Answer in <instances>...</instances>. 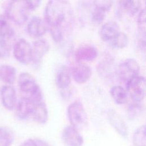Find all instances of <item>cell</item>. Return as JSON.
Masks as SVG:
<instances>
[{"mask_svg": "<svg viewBox=\"0 0 146 146\" xmlns=\"http://www.w3.org/2000/svg\"><path fill=\"white\" fill-rule=\"evenodd\" d=\"M71 7L66 1H50L45 6L44 17L49 28L63 30L64 24L70 18Z\"/></svg>", "mask_w": 146, "mask_h": 146, "instance_id": "obj_1", "label": "cell"}, {"mask_svg": "<svg viewBox=\"0 0 146 146\" xmlns=\"http://www.w3.org/2000/svg\"><path fill=\"white\" fill-rule=\"evenodd\" d=\"M4 9L7 18L18 25H23L27 21L31 12L26 1H9L6 2Z\"/></svg>", "mask_w": 146, "mask_h": 146, "instance_id": "obj_2", "label": "cell"}, {"mask_svg": "<svg viewBox=\"0 0 146 146\" xmlns=\"http://www.w3.org/2000/svg\"><path fill=\"white\" fill-rule=\"evenodd\" d=\"M18 86L20 90L29 95L34 102L43 100V94L40 88L37 84L35 78L29 72H22L18 77Z\"/></svg>", "mask_w": 146, "mask_h": 146, "instance_id": "obj_3", "label": "cell"}, {"mask_svg": "<svg viewBox=\"0 0 146 146\" xmlns=\"http://www.w3.org/2000/svg\"><path fill=\"white\" fill-rule=\"evenodd\" d=\"M67 116L70 125L78 131L83 129L88 124L87 112L83 105L79 101H75L68 106Z\"/></svg>", "mask_w": 146, "mask_h": 146, "instance_id": "obj_4", "label": "cell"}, {"mask_svg": "<svg viewBox=\"0 0 146 146\" xmlns=\"http://www.w3.org/2000/svg\"><path fill=\"white\" fill-rule=\"evenodd\" d=\"M125 90L134 103H141L145 96V79L136 76L126 82Z\"/></svg>", "mask_w": 146, "mask_h": 146, "instance_id": "obj_5", "label": "cell"}, {"mask_svg": "<svg viewBox=\"0 0 146 146\" xmlns=\"http://www.w3.org/2000/svg\"><path fill=\"white\" fill-rule=\"evenodd\" d=\"M5 15H0V48L10 51L15 37V31Z\"/></svg>", "mask_w": 146, "mask_h": 146, "instance_id": "obj_6", "label": "cell"}, {"mask_svg": "<svg viewBox=\"0 0 146 146\" xmlns=\"http://www.w3.org/2000/svg\"><path fill=\"white\" fill-rule=\"evenodd\" d=\"M140 66L133 58H128L122 61L118 66L117 74L119 79L127 82L131 78L139 75Z\"/></svg>", "mask_w": 146, "mask_h": 146, "instance_id": "obj_7", "label": "cell"}, {"mask_svg": "<svg viewBox=\"0 0 146 146\" xmlns=\"http://www.w3.org/2000/svg\"><path fill=\"white\" fill-rule=\"evenodd\" d=\"M13 55L20 63L26 64L33 60L32 46L25 39H20L13 45Z\"/></svg>", "mask_w": 146, "mask_h": 146, "instance_id": "obj_8", "label": "cell"}, {"mask_svg": "<svg viewBox=\"0 0 146 146\" xmlns=\"http://www.w3.org/2000/svg\"><path fill=\"white\" fill-rule=\"evenodd\" d=\"M61 139L66 146H83L84 139L79 131L72 127H65L61 133Z\"/></svg>", "mask_w": 146, "mask_h": 146, "instance_id": "obj_9", "label": "cell"}, {"mask_svg": "<svg viewBox=\"0 0 146 146\" xmlns=\"http://www.w3.org/2000/svg\"><path fill=\"white\" fill-rule=\"evenodd\" d=\"M110 124L116 132L122 137L126 139L128 136V129L126 123L121 116L113 110H111L107 114Z\"/></svg>", "mask_w": 146, "mask_h": 146, "instance_id": "obj_10", "label": "cell"}, {"mask_svg": "<svg viewBox=\"0 0 146 146\" xmlns=\"http://www.w3.org/2000/svg\"><path fill=\"white\" fill-rule=\"evenodd\" d=\"M70 72L74 80L79 84L87 82L92 75L91 67L83 63H79L74 66L70 70Z\"/></svg>", "mask_w": 146, "mask_h": 146, "instance_id": "obj_11", "label": "cell"}, {"mask_svg": "<svg viewBox=\"0 0 146 146\" xmlns=\"http://www.w3.org/2000/svg\"><path fill=\"white\" fill-rule=\"evenodd\" d=\"M98 55L97 48L94 46L89 44H82L78 47L74 54L75 59L79 62L93 60Z\"/></svg>", "mask_w": 146, "mask_h": 146, "instance_id": "obj_12", "label": "cell"}, {"mask_svg": "<svg viewBox=\"0 0 146 146\" xmlns=\"http://www.w3.org/2000/svg\"><path fill=\"white\" fill-rule=\"evenodd\" d=\"M47 30L45 21L39 17H33L27 25L28 34L33 38H38L46 34Z\"/></svg>", "mask_w": 146, "mask_h": 146, "instance_id": "obj_13", "label": "cell"}, {"mask_svg": "<svg viewBox=\"0 0 146 146\" xmlns=\"http://www.w3.org/2000/svg\"><path fill=\"white\" fill-rule=\"evenodd\" d=\"M0 95L4 107L9 110H13L17 102L15 88L10 85H4L1 88Z\"/></svg>", "mask_w": 146, "mask_h": 146, "instance_id": "obj_14", "label": "cell"}, {"mask_svg": "<svg viewBox=\"0 0 146 146\" xmlns=\"http://www.w3.org/2000/svg\"><path fill=\"white\" fill-rule=\"evenodd\" d=\"M35 102L27 96L22 97L16 107V114L20 119L25 120L31 117Z\"/></svg>", "mask_w": 146, "mask_h": 146, "instance_id": "obj_15", "label": "cell"}, {"mask_svg": "<svg viewBox=\"0 0 146 146\" xmlns=\"http://www.w3.org/2000/svg\"><path fill=\"white\" fill-rule=\"evenodd\" d=\"M50 48L49 43L45 39H38L32 46L33 60L35 64H38Z\"/></svg>", "mask_w": 146, "mask_h": 146, "instance_id": "obj_16", "label": "cell"}, {"mask_svg": "<svg viewBox=\"0 0 146 146\" xmlns=\"http://www.w3.org/2000/svg\"><path fill=\"white\" fill-rule=\"evenodd\" d=\"M119 29V25L116 22L107 21L100 29V37L104 42H110L120 31Z\"/></svg>", "mask_w": 146, "mask_h": 146, "instance_id": "obj_17", "label": "cell"}, {"mask_svg": "<svg viewBox=\"0 0 146 146\" xmlns=\"http://www.w3.org/2000/svg\"><path fill=\"white\" fill-rule=\"evenodd\" d=\"M31 117L39 124H43L47 123L48 119V112L46 104L43 101L35 102Z\"/></svg>", "mask_w": 146, "mask_h": 146, "instance_id": "obj_18", "label": "cell"}, {"mask_svg": "<svg viewBox=\"0 0 146 146\" xmlns=\"http://www.w3.org/2000/svg\"><path fill=\"white\" fill-rule=\"evenodd\" d=\"M71 82V75L70 70L63 66L58 70L56 76V83L58 87L61 89H66L70 85Z\"/></svg>", "mask_w": 146, "mask_h": 146, "instance_id": "obj_19", "label": "cell"}, {"mask_svg": "<svg viewBox=\"0 0 146 146\" xmlns=\"http://www.w3.org/2000/svg\"><path fill=\"white\" fill-rule=\"evenodd\" d=\"M16 76L17 70L14 66L9 64L0 66V79L7 85L14 83Z\"/></svg>", "mask_w": 146, "mask_h": 146, "instance_id": "obj_20", "label": "cell"}, {"mask_svg": "<svg viewBox=\"0 0 146 146\" xmlns=\"http://www.w3.org/2000/svg\"><path fill=\"white\" fill-rule=\"evenodd\" d=\"M110 94L113 100L118 104L125 103L128 99L127 92L122 86L116 85L110 90Z\"/></svg>", "mask_w": 146, "mask_h": 146, "instance_id": "obj_21", "label": "cell"}, {"mask_svg": "<svg viewBox=\"0 0 146 146\" xmlns=\"http://www.w3.org/2000/svg\"><path fill=\"white\" fill-rule=\"evenodd\" d=\"M14 133L7 127H0V146H11L14 141Z\"/></svg>", "mask_w": 146, "mask_h": 146, "instance_id": "obj_22", "label": "cell"}, {"mask_svg": "<svg viewBox=\"0 0 146 146\" xmlns=\"http://www.w3.org/2000/svg\"><path fill=\"white\" fill-rule=\"evenodd\" d=\"M119 3L121 7L131 16L136 14L141 6V2L140 1H121Z\"/></svg>", "mask_w": 146, "mask_h": 146, "instance_id": "obj_23", "label": "cell"}, {"mask_svg": "<svg viewBox=\"0 0 146 146\" xmlns=\"http://www.w3.org/2000/svg\"><path fill=\"white\" fill-rule=\"evenodd\" d=\"M133 146H146L145 125H140L135 131L132 137Z\"/></svg>", "mask_w": 146, "mask_h": 146, "instance_id": "obj_24", "label": "cell"}, {"mask_svg": "<svg viewBox=\"0 0 146 146\" xmlns=\"http://www.w3.org/2000/svg\"><path fill=\"white\" fill-rule=\"evenodd\" d=\"M128 43V37L123 32L119 31L110 41L111 46L115 48L121 49L125 47Z\"/></svg>", "mask_w": 146, "mask_h": 146, "instance_id": "obj_25", "label": "cell"}, {"mask_svg": "<svg viewBox=\"0 0 146 146\" xmlns=\"http://www.w3.org/2000/svg\"><path fill=\"white\" fill-rule=\"evenodd\" d=\"M106 13L105 11L94 7L91 13L92 21L95 23L100 24L104 21L106 17Z\"/></svg>", "mask_w": 146, "mask_h": 146, "instance_id": "obj_26", "label": "cell"}, {"mask_svg": "<svg viewBox=\"0 0 146 146\" xmlns=\"http://www.w3.org/2000/svg\"><path fill=\"white\" fill-rule=\"evenodd\" d=\"M20 146H48V144L42 139L30 138L23 141Z\"/></svg>", "mask_w": 146, "mask_h": 146, "instance_id": "obj_27", "label": "cell"}, {"mask_svg": "<svg viewBox=\"0 0 146 146\" xmlns=\"http://www.w3.org/2000/svg\"><path fill=\"white\" fill-rule=\"evenodd\" d=\"M143 110V107L141 103H137L133 102L129 104L128 108V113L129 116L131 117H135L140 114Z\"/></svg>", "mask_w": 146, "mask_h": 146, "instance_id": "obj_28", "label": "cell"}, {"mask_svg": "<svg viewBox=\"0 0 146 146\" xmlns=\"http://www.w3.org/2000/svg\"><path fill=\"white\" fill-rule=\"evenodd\" d=\"M113 1H94V5L95 8L100 9L106 13L109 11L112 7Z\"/></svg>", "mask_w": 146, "mask_h": 146, "instance_id": "obj_29", "label": "cell"}, {"mask_svg": "<svg viewBox=\"0 0 146 146\" xmlns=\"http://www.w3.org/2000/svg\"><path fill=\"white\" fill-rule=\"evenodd\" d=\"M137 23L141 31H145V10L144 8L141 9L137 16Z\"/></svg>", "mask_w": 146, "mask_h": 146, "instance_id": "obj_30", "label": "cell"}, {"mask_svg": "<svg viewBox=\"0 0 146 146\" xmlns=\"http://www.w3.org/2000/svg\"><path fill=\"white\" fill-rule=\"evenodd\" d=\"M26 3L27 5V6L30 10V11H33L35 10L36 8L39 7L40 5L41 1L38 0H35V1H26Z\"/></svg>", "mask_w": 146, "mask_h": 146, "instance_id": "obj_31", "label": "cell"}, {"mask_svg": "<svg viewBox=\"0 0 146 146\" xmlns=\"http://www.w3.org/2000/svg\"><path fill=\"white\" fill-rule=\"evenodd\" d=\"M10 51L0 48V58H4L7 57L10 54Z\"/></svg>", "mask_w": 146, "mask_h": 146, "instance_id": "obj_32", "label": "cell"}]
</instances>
